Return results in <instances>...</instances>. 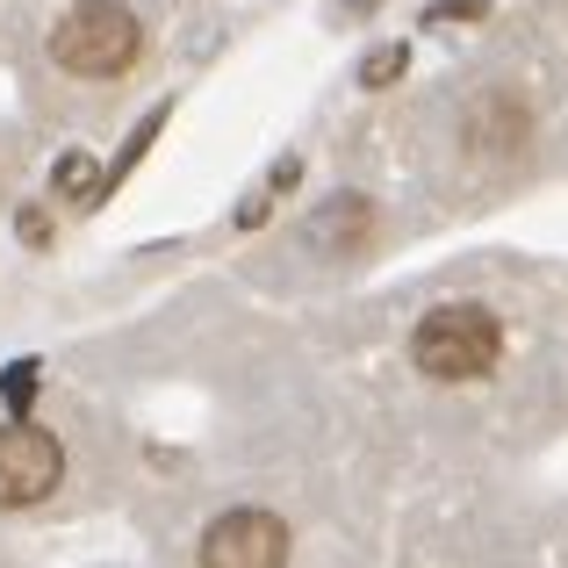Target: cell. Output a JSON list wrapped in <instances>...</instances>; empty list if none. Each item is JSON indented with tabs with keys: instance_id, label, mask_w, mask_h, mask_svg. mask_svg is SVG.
<instances>
[{
	"instance_id": "obj_7",
	"label": "cell",
	"mask_w": 568,
	"mask_h": 568,
	"mask_svg": "<svg viewBox=\"0 0 568 568\" xmlns=\"http://www.w3.org/2000/svg\"><path fill=\"white\" fill-rule=\"evenodd\" d=\"M87 166H94V159H87V152H72L65 166H58V187H65V194H87Z\"/></svg>"
},
{
	"instance_id": "obj_3",
	"label": "cell",
	"mask_w": 568,
	"mask_h": 568,
	"mask_svg": "<svg viewBox=\"0 0 568 568\" xmlns=\"http://www.w3.org/2000/svg\"><path fill=\"white\" fill-rule=\"evenodd\" d=\"M58 475H65V454H58V439L43 425H29V417H14V425H0V504H37L58 489Z\"/></svg>"
},
{
	"instance_id": "obj_5",
	"label": "cell",
	"mask_w": 568,
	"mask_h": 568,
	"mask_svg": "<svg viewBox=\"0 0 568 568\" xmlns=\"http://www.w3.org/2000/svg\"><path fill=\"white\" fill-rule=\"evenodd\" d=\"M29 388H37V367H29V361H22V367H8V375H0V396H8L14 410H29Z\"/></svg>"
},
{
	"instance_id": "obj_2",
	"label": "cell",
	"mask_w": 568,
	"mask_h": 568,
	"mask_svg": "<svg viewBox=\"0 0 568 568\" xmlns=\"http://www.w3.org/2000/svg\"><path fill=\"white\" fill-rule=\"evenodd\" d=\"M497 346H504V332H497V317H489L483 303H439L425 324H417L410 361L425 367L432 382H475V375L497 367Z\"/></svg>"
},
{
	"instance_id": "obj_6",
	"label": "cell",
	"mask_w": 568,
	"mask_h": 568,
	"mask_svg": "<svg viewBox=\"0 0 568 568\" xmlns=\"http://www.w3.org/2000/svg\"><path fill=\"white\" fill-rule=\"evenodd\" d=\"M396 72H403V51H382V58H367V65H361V80L367 87H388Z\"/></svg>"
},
{
	"instance_id": "obj_1",
	"label": "cell",
	"mask_w": 568,
	"mask_h": 568,
	"mask_svg": "<svg viewBox=\"0 0 568 568\" xmlns=\"http://www.w3.org/2000/svg\"><path fill=\"white\" fill-rule=\"evenodd\" d=\"M138 51H144V29L123 0H80L51 29V58L65 72H80V80H115V72L138 65Z\"/></svg>"
},
{
	"instance_id": "obj_4",
	"label": "cell",
	"mask_w": 568,
	"mask_h": 568,
	"mask_svg": "<svg viewBox=\"0 0 568 568\" xmlns=\"http://www.w3.org/2000/svg\"><path fill=\"white\" fill-rule=\"evenodd\" d=\"M288 561V526L274 511H223L202 532V568H281Z\"/></svg>"
}]
</instances>
